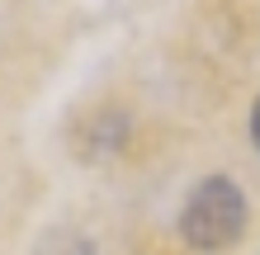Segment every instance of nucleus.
Returning <instances> with one entry per match:
<instances>
[{
	"mask_svg": "<svg viewBox=\"0 0 260 255\" xmlns=\"http://www.w3.org/2000/svg\"><path fill=\"white\" fill-rule=\"evenodd\" d=\"M246 232V194H241L227 175H208L204 185H194L180 213V236L194 250H227L237 236Z\"/></svg>",
	"mask_w": 260,
	"mask_h": 255,
	"instance_id": "f257e3e1",
	"label": "nucleus"
},
{
	"mask_svg": "<svg viewBox=\"0 0 260 255\" xmlns=\"http://www.w3.org/2000/svg\"><path fill=\"white\" fill-rule=\"evenodd\" d=\"M251 137H255V147H260V99H255V114H251Z\"/></svg>",
	"mask_w": 260,
	"mask_h": 255,
	"instance_id": "f03ea898",
	"label": "nucleus"
}]
</instances>
